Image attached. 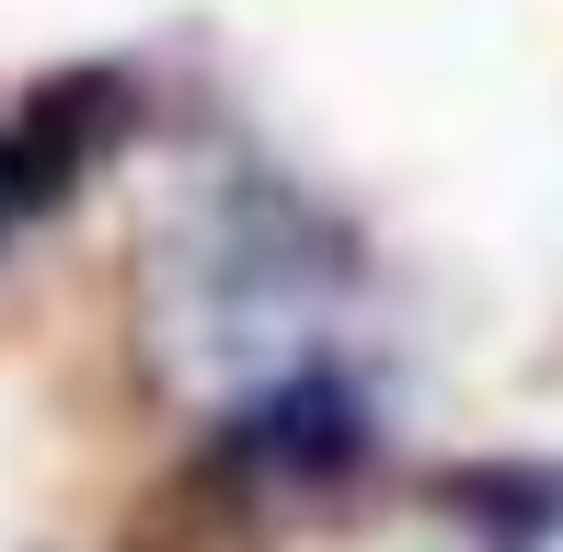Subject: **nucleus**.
I'll list each match as a JSON object with an SVG mask.
<instances>
[{"label": "nucleus", "instance_id": "f257e3e1", "mask_svg": "<svg viewBox=\"0 0 563 552\" xmlns=\"http://www.w3.org/2000/svg\"><path fill=\"white\" fill-rule=\"evenodd\" d=\"M115 128H126V92H115V81H58V92H35V104L0 128V242L35 231V219L58 208L92 162H104Z\"/></svg>", "mask_w": 563, "mask_h": 552}]
</instances>
